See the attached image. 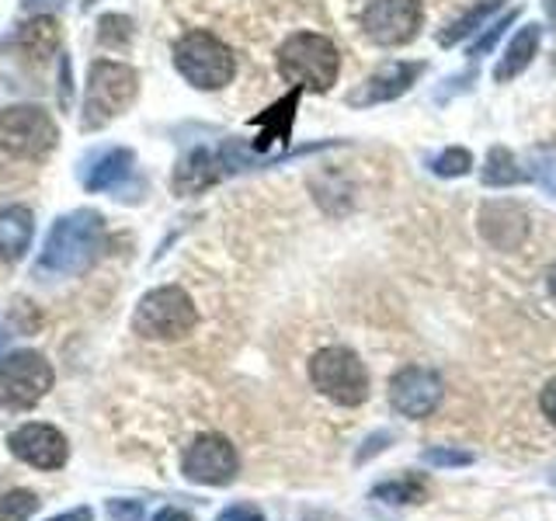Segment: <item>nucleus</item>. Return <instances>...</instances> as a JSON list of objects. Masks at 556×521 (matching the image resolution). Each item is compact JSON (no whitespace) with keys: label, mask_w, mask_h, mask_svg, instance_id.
Segmentation results:
<instances>
[{"label":"nucleus","mask_w":556,"mask_h":521,"mask_svg":"<svg viewBox=\"0 0 556 521\" xmlns=\"http://www.w3.org/2000/svg\"><path fill=\"white\" fill-rule=\"evenodd\" d=\"M11 452L35 469H60L66 462V439L52 424H25L8 439Z\"/></svg>","instance_id":"13"},{"label":"nucleus","mask_w":556,"mask_h":521,"mask_svg":"<svg viewBox=\"0 0 556 521\" xmlns=\"http://www.w3.org/2000/svg\"><path fill=\"white\" fill-rule=\"evenodd\" d=\"M309 379L327 399H334L338 407H358L369 396V372H365L362 358L352 347L330 344L320 347L309 361Z\"/></svg>","instance_id":"6"},{"label":"nucleus","mask_w":556,"mask_h":521,"mask_svg":"<svg viewBox=\"0 0 556 521\" xmlns=\"http://www.w3.org/2000/svg\"><path fill=\"white\" fill-rule=\"evenodd\" d=\"M153 521H191V518H188L185 511H178V508H164V511L156 514Z\"/></svg>","instance_id":"33"},{"label":"nucleus","mask_w":556,"mask_h":521,"mask_svg":"<svg viewBox=\"0 0 556 521\" xmlns=\"http://www.w3.org/2000/svg\"><path fill=\"white\" fill-rule=\"evenodd\" d=\"M546 285H549V295L556 300V265L549 268V275H546Z\"/></svg>","instance_id":"35"},{"label":"nucleus","mask_w":556,"mask_h":521,"mask_svg":"<svg viewBox=\"0 0 556 521\" xmlns=\"http://www.w3.org/2000/svg\"><path fill=\"white\" fill-rule=\"evenodd\" d=\"M421 22H425L421 0H372V4L362 11L365 39L382 49L414 42L417 31H421Z\"/></svg>","instance_id":"9"},{"label":"nucleus","mask_w":556,"mask_h":521,"mask_svg":"<svg viewBox=\"0 0 556 521\" xmlns=\"http://www.w3.org/2000/svg\"><path fill=\"white\" fill-rule=\"evenodd\" d=\"M421 462L425 466H434V469H459V466H469L473 456L463 448H448V445H434V448H425L421 452Z\"/></svg>","instance_id":"26"},{"label":"nucleus","mask_w":556,"mask_h":521,"mask_svg":"<svg viewBox=\"0 0 556 521\" xmlns=\"http://www.w3.org/2000/svg\"><path fill=\"white\" fill-rule=\"evenodd\" d=\"M219 167L223 164L208 150H191L178 164V170H174L170 188L178 191V195H199L202 188H208L219 178Z\"/></svg>","instance_id":"18"},{"label":"nucleus","mask_w":556,"mask_h":521,"mask_svg":"<svg viewBox=\"0 0 556 521\" xmlns=\"http://www.w3.org/2000/svg\"><path fill=\"white\" fill-rule=\"evenodd\" d=\"M390 404L410 421H425L442 404V376L425 365H407L390 379Z\"/></svg>","instance_id":"10"},{"label":"nucleus","mask_w":556,"mask_h":521,"mask_svg":"<svg viewBox=\"0 0 556 521\" xmlns=\"http://www.w3.org/2000/svg\"><path fill=\"white\" fill-rule=\"evenodd\" d=\"M181 469L191 483L223 486L237 476V452L230 442L219 439V434H202V439L188 445Z\"/></svg>","instance_id":"11"},{"label":"nucleus","mask_w":556,"mask_h":521,"mask_svg":"<svg viewBox=\"0 0 556 521\" xmlns=\"http://www.w3.org/2000/svg\"><path fill=\"white\" fill-rule=\"evenodd\" d=\"M504 8V0H477L473 8H466L456 22H448L445 31L439 35L442 46H459L463 39H469V35H477L480 28H486V22H491V14H497Z\"/></svg>","instance_id":"19"},{"label":"nucleus","mask_w":556,"mask_h":521,"mask_svg":"<svg viewBox=\"0 0 556 521\" xmlns=\"http://www.w3.org/2000/svg\"><path fill=\"white\" fill-rule=\"evenodd\" d=\"M515 11L511 14H504V17H497V22L491 25V28H486L483 35H480V39L473 42V46H469V60H480V56H486V52H491L494 46H497V39H501V35H504V28H508L511 22H515Z\"/></svg>","instance_id":"27"},{"label":"nucleus","mask_w":556,"mask_h":521,"mask_svg":"<svg viewBox=\"0 0 556 521\" xmlns=\"http://www.w3.org/2000/svg\"><path fill=\"white\" fill-rule=\"evenodd\" d=\"M480 233L497 251H515L529 233V216L518 202L494 199L480 208Z\"/></svg>","instance_id":"14"},{"label":"nucleus","mask_w":556,"mask_h":521,"mask_svg":"<svg viewBox=\"0 0 556 521\" xmlns=\"http://www.w3.org/2000/svg\"><path fill=\"white\" fill-rule=\"evenodd\" d=\"M278 74H282L295 91L327 94L341 74L338 46L317 31H295L278 49Z\"/></svg>","instance_id":"2"},{"label":"nucleus","mask_w":556,"mask_h":521,"mask_svg":"<svg viewBox=\"0 0 556 521\" xmlns=\"http://www.w3.org/2000/svg\"><path fill=\"white\" fill-rule=\"evenodd\" d=\"M17 46H22L28 56L35 60H46L49 52H56L60 46V25H56V17H31L28 25H22V31H17Z\"/></svg>","instance_id":"20"},{"label":"nucleus","mask_w":556,"mask_h":521,"mask_svg":"<svg viewBox=\"0 0 556 521\" xmlns=\"http://www.w3.org/2000/svg\"><path fill=\"white\" fill-rule=\"evenodd\" d=\"M39 508V497L28 491H8L0 494V521H28Z\"/></svg>","instance_id":"25"},{"label":"nucleus","mask_w":556,"mask_h":521,"mask_svg":"<svg viewBox=\"0 0 556 521\" xmlns=\"http://www.w3.org/2000/svg\"><path fill=\"white\" fill-rule=\"evenodd\" d=\"M421 74H425V63H387L382 69H376L372 77H365L358 84V91L348 94V104H352V109H372V104L396 101L410 91Z\"/></svg>","instance_id":"12"},{"label":"nucleus","mask_w":556,"mask_h":521,"mask_svg":"<svg viewBox=\"0 0 556 521\" xmlns=\"http://www.w3.org/2000/svg\"><path fill=\"white\" fill-rule=\"evenodd\" d=\"M52 390V365L39 352H14L0 358V407L28 410Z\"/></svg>","instance_id":"8"},{"label":"nucleus","mask_w":556,"mask_h":521,"mask_svg":"<svg viewBox=\"0 0 556 521\" xmlns=\"http://www.w3.org/2000/svg\"><path fill=\"white\" fill-rule=\"evenodd\" d=\"M521 178H526V170L518 167L515 153L508 147H491L486 164H483V185L486 188H511Z\"/></svg>","instance_id":"21"},{"label":"nucleus","mask_w":556,"mask_h":521,"mask_svg":"<svg viewBox=\"0 0 556 521\" xmlns=\"http://www.w3.org/2000/svg\"><path fill=\"white\" fill-rule=\"evenodd\" d=\"M66 0H25L28 11H52V8H63Z\"/></svg>","instance_id":"32"},{"label":"nucleus","mask_w":556,"mask_h":521,"mask_svg":"<svg viewBox=\"0 0 556 521\" xmlns=\"http://www.w3.org/2000/svg\"><path fill=\"white\" fill-rule=\"evenodd\" d=\"M539 42H543V28H539V25H521L518 35L508 42V49H504V56L497 60L494 80L508 84V80L526 74V69L532 66V60L539 56Z\"/></svg>","instance_id":"15"},{"label":"nucleus","mask_w":556,"mask_h":521,"mask_svg":"<svg viewBox=\"0 0 556 521\" xmlns=\"http://www.w3.org/2000/svg\"><path fill=\"white\" fill-rule=\"evenodd\" d=\"M539 404H543V414H546L549 421L556 424V379H553L549 386L543 390V399H539Z\"/></svg>","instance_id":"30"},{"label":"nucleus","mask_w":556,"mask_h":521,"mask_svg":"<svg viewBox=\"0 0 556 521\" xmlns=\"http://www.w3.org/2000/svg\"><path fill=\"white\" fill-rule=\"evenodd\" d=\"M109 514H112V521H139L143 518V504L139 500H112Z\"/></svg>","instance_id":"28"},{"label":"nucleus","mask_w":556,"mask_h":521,"mask_svg":"<svg viewBox=\"0 0 556 521\" xmlns=\"http://www.w3.org/2000/svg\"><path fill=\"white\" fill-rule=\"evenodd\" d=\"M526 178H532L543 191L556 195V143H539L526 156Z\"/></svg>","instance_id":"22"},{"label":"nucleus","mask_w":556,"mask_h":521,"mask_svg":"<svg viewBox=\"0 0 556 521\" xmlns=\"http://www.w3.org/2000/svg\"><path fill=\"white\" fill-rule=\"evenodd\" d=\"M219 521H265V518H261L254 504H233V508H226L219 514Z\"/></svg>","instance_id":"29"},{"label":"nucleus","mask_w":556,"mask_h":521,"mask_svg":"<svg viewBox=\"0 0 556 521\" xmlns=\"http://www.w3.org/2000/svg\"><path fill=\"white\" fill-rule=\"evenodd\" d=\"M136 167V153L126 147H115V150H104L101 156H94L91 167L84 170V188L87 191H109L118 188L122 181L129 178Z\"/></svg>","instance_id":"16"},{"label":"nucleus","mask_w":556,"mask_h":521,"mask_svg":"<svg viewBox=\"0 0 556 521\" xmlns=\"http://www.w3.org/2000/svg\"><path fill=\"white\" fill-rule=\"evenodd\" d=\"M49 521H94V514H91V508H74V511L56 514V518H49Z\"/></svg>","instance_id":"31"},{"label":"nucleus","mask_w":556,"mask_h":521,"mask_svg":"<svg viewBox=\"0 0 556 521\" xmlns=\"http://www.w3.org/2000/svg\"><path fill=\"white\" fill-rule=\"evenodd\" d=\"M31 233H35V216L25 205H8L0 208V257L17 260L25 257L31 247Z\"/></svg>","instance_id":"17"},{"label":"nucleus","mask_w":556,"mask_h":521,"mask_svg":"<svg viewBox=\"0 0 556 521\" xmlns=\"http://www.w3.org/2000/svg\"><path fill=\"white\" fill-rule=\"evenodd\" d=\"M104 247V219L94 208H74L52 223L39 257L42 275L74 278L94 265Z\"/></svg>","instance_id":"1"},{"label":"nucleus","mask_w":556,"mask_h":521,"mask_svg":"<svg viewBox=\"0 0 556 521\" xmlns=\"http://www.w3.org/2000/svg\"><path fill=\"white\" fill-rule=\"evenodd\" d=\"M543 8H546V17H549V25L556 28V0H543Z\"/></svg>","instance_id":"34"},{"label":"nucleus","mask_w":556,"mask_h":521,"mask_svg":"<svg viewBox=\"0 0 556 521\" xmlns=\"http://www.w3.org/2000/svg\"><path fill=\"white\" fill-rule=\"evenodd\" d=\"M139 94V77L129 63L115 60H94L91 74H87V91H84V132L104 129L129 109Z\"/></svg>","instance_id":"3"},{"label":"nucleus","mask_w":556,"mask_h":521,"mask_svg":"<svg viewBox=\"0 0 556 521\" xmlns=\"http://www.w3.org/2000/svg\"><path fill=\"white\" fill-rule=\"evenodd\" d=\"M469 170H473V153L466 147H448L431 161V174H439V178H463Z\"/></svg>","instance_id":"23"},{"label":"nucleus","mask_w":556,"mask_h":521,"mask_svg":"<svg viewBox=\"0 0 556 521\" xmlns=\"http://www.w3.org/2000/svg\"><path fill=\"white\" fill-rule=\"evenodd\" d=\"M195 323H199V309L181 285H161L147 292L132 317L136 334L150 341H178L191 334Z\"/></svg>","instance_id":"5"},{"label":"nucleus","mask_w":556,"mask_h":521,"mask_svg":"<svg viewBox=\"0 0 556 521\" xmlns=\"http://www.w3.org/2000/svg\"><path fill=\"white\" fill-rule=\"evenodd\" d=\"M372 494L387 504H414V500H425V483L421 480H390V483H379Z\"/></svg>","instance_id":"24"},{"label":"nucleus","mask_w":556,"mask_h":521,"mask_svg":"<svg viewBox=\"0 0 556 521\" xmlns=\"http://www.w3.org/2000/svg\"><path fill=\"white\" fill-rule=\"evenodd\" d=\"M174 66L178 74L199 87V91H219L233 80L237 74V60L230 46L216 39L213 31H188L174 42Z\"/></svg>","instance_id":"4"},{"label":"nucleus","mask_w":556,"mask_h":521,"mask_svg":"<svg viewBox=\"0 0 556 521\" xmlns=\"http://www.w3.org/2000/svg\"><path fill=\"white\" fill-rule=\"evenodd\" d=\"M56 139V122L39 104H14V109L0 112V150L17 156V161H39V156L52 153Z\"/></svg>","instance_id":"7"}]
</instances>
